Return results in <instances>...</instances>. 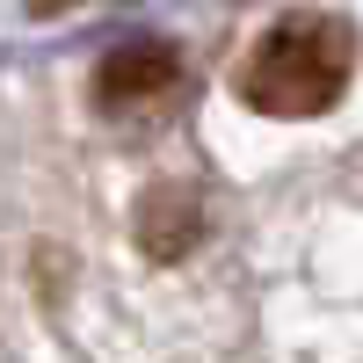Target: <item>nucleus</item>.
<instances>
[{"instance_id": "f257e3e1", "label": "nucleus", "mask_w": 363, "mask_h": 363, "mask_svg": "<svg viewBox=\"0 0 363 363\" xmlns=\"http://www.w3.org/2000/svg\"><path fill=\"white\" fill-rule=\"evenodd\" d=\"M349 66H356L349 22L342 15H320V8H298V15H284L247 51L240 95H247V109H262V116H320V109L342 102Z\"/></svg>"}, {"instance_id": "f03ea898", "label": "nucleus", "mask_w": 363, "mask_h": 363, "mask_svg": "<svg viewBox=\"0 0 363 363\" xmlns=\"http://www.w3.org/2000/svg\"><path fill=\"white\" fill-rule=\"evenodd\" d=\"M174 80H182V66H174L167 44H124V51L102 58L95 95H102V109H138V102L174 95Z\"/></svg>"}]
</instances>
